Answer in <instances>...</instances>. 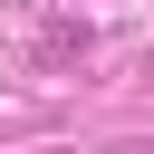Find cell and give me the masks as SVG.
<instances>
[{
    "label": "cell",
    "instance_id": "cell-1",
    "mask_svg": "<svg viewBox=\"0 0 154 154\" xmlns=\"http://www.w3.org/2000/svg\"><path fill=\"white\" fill-rule=\"evenodd\" d=\"M135 154H154V144H135Z\"/></svg>",
    "mask_w": 154,
    "mask_h": 154
}]
</instances>
